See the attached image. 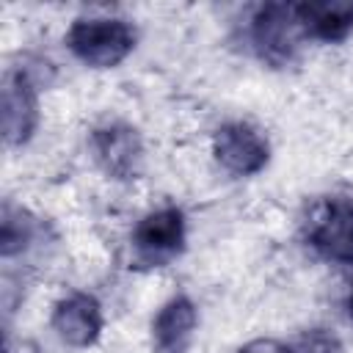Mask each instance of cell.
<instances>
[{
  "label": "cell",
  "mask_w": 353,
  "mask_h": 353,
  "mask_svg": "<svg viewBox=\"0 0 353 353\" xmlns=\"http://www.w3.org/2000/svg\"><path fill=\"white\" fill-rule=\"evenodd\" d=\"M306 243L331 262L353 265V199L331 196L312 204L306 215Z\"/></svg>",
  "instance_id": "cell-3"
},
{
  "label": "cell",
  "mask_w": 353,
  "mask_h": 353,
  "mask_svg": "<svg viewBox=\"0 0 353 353\" xmlns=\"http://www.w3.org/2000/svg\"><path fill=\"white\" fill-rule=\"evenodd\" d=\"M306 33L298 14V3H265L251 22V41L262 61L284 66L301 50Z\"/></svg>",
  "instance_id": "cell-2"
},
{
  "label": "cell",
  "mask_w": 353,
  "mask_h": 353,
  "mask_svg": "<svg viewBox=\"0 0 353 353\" xmlns=\"http://www.w3.org/2000/svg\"><path fill=\"white\" fill-rule=\"evenodd\" d=\"M91 152L113 179H135L143 160L141 135L124 121H108L91 132Z\"/></svg>",
  "instance_id": "cell-6"
},
{
  "label": "cell",
  "mask_w": 353,
  "mask_h": 353,
  "mask_svg": "<svg viewBox=\"0 0 353 353\" xmlns=\"http://www.w3.org/2000/svg\"><path fill=\"white\" fill-rule=\"evenodd\" d=\"M39 124V97L25 72H8L3 77V138L8 146L30 141Z\"/></svg>",
  "instance_id": "cell-7"
},
{
  "label": "cell",
  "mask_w": 353,
  "mask_h": 353,
  "mask_svg": "<svg viewBox=\"0 0 353 353\" xmlns=\"http://www.w3.org/2000/svg\"><path fill=\"white\" fill-rule=\"evenodd\" d=\"M290 353H342L339 339L325 328H312L287 345Z\"/></svg>",
  "instance_id": "cell-12"
},
{
  "label": "cell",
  "mask_w": 353,
  "mask_h": 353,
  "mask_svg": "<svg viewBox=\"0 0 353 353\" xmlns=\"http://www.w3.org/2000/svg\"><path fill=\"white\" fill-rule=\"evenodd\" d=\"M52 331L72 347H88L102 331V309L94 295L72 292L52 309Z\"/></svg>",
  "instance_id": "cell-8"
},
{
  "label": "cell",
  "mask_w": 353,
  "mask_h": 353,
  "mask_svg": "<svg viewBox=\"0 0 353 353\" xmlns=\"http://www.w3.org/2000/svg\"><path fill=\"white\" fill-rule=\"evenodd\" d=\"M36 234V223L28 212L14 210L11 204L3 207V221H0V254L8 259L30 245Z\"/></svg>",
  "instance_id": "cell-11"
},
{
  "label": "cell",
  "mask_w": 353,
  "mask_h": 353,
  "mask_svg": "<svg viewBox=\"0 0 353 353\" xmlns=\"http://www.w3.org/2000/svg\"><path fill=\"white\" fill-rule=\"evenodd\" d=\"M212 152L215 160L234 176H251L262 171L270 157L268 138L245 121H229L218 127L212 138Z\"/></svg>",
  "instance_id": "cell-5"
},
{
  "label": "cell",
  "mask_w": 353,
  "mask_h": 353,
  "mask_svg": "<svg viewBox=\"0 0 353 353\" xmlns=\"http://www.w3.org/2000/svg\"><path fill=\"white\" fill-rule=\"evenodd\" d=\"M237 353H290V350L279 339H254V342L243 345Z\"/></svg>",
  "instance_id": "cell-13"
},
{
  "label": "cell",
  "mask_w": 353,
  "mask_h": 353,
  "mask_svg": "<svg viewBox=\"0 0 353 353\" xmlns=\"http://www.w3.org/2000/svg\"><path fill=\"white\" fill-rule=\"evenodd\" d=\"M306 39L317 41H345L353 33V0H309L298 3Z\"/></svg>",
  "instance_id": "cell-10"
},
{
  "label": "cell",
  "mask_w": 353,
  "mask_h": 353,
  "mask_svg": "<svg viewBox=\"0 0 353 353\" xmlns=\"http://www.w3.org/2000/svg\"><path fill=\"white\" fill-rule=\"evenodd\" d=\"M132 248L143 265H168L185 248V215L176 207L143 215L132 232Z\"/></svg>",
  "instance_id": "cell-4"
},
{
  "label": "cell",
  "mask_w": 353,
  "mask_h": 353,
  "mask_svg": "<svg viewBox=\"0 0 353 353\" xmlns=\"http://www.w3.org/2000/svg\"><path fill=\"white\" fill-rule=\"evenodd\" d=\"M347 314H350V320H353V290H350V298H347Z\"/></svg>",
  "instance_id": "cell-14"
},
{
  "label": "cell",
  "mask_w": 353,
  "mask_h": 353,
  "mask_svg": "<svg viewBox=\"0 0 353 353\" xmlns=\"http://www.w3.org/2000/svg\"><path fill=\"white\" fill-rule=\"evenodd\" d=\"M66 47L72 55L94 69H108L121 63L135 47V28L124 19L91 17L74 19L66 30Z\"/></svg>",
  "instance_id": "cell-1"
},
{
  "label": "cell",
  "mask_w": 353,
  "mask_h": 353,
  "mask_svg": "<svg viewBox=\"0 0 353 353\" xmlns=\"http://www.w3.org/2000/svg\"><path fill=\"white\" fill-rule=\"evenodd\" d=\"M196 323V303L188 295H176L168 303H163L152 320V342L157 353H185L193 339Z\"/></svg>",
  "instance_id": "cell-9"
}]
</instances>
